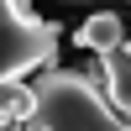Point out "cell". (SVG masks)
Wrapping results in <instances>:
<instances>
[{
	"label": "cell",
	"mask_w": 131,
	"mask_h": 131,
	"mask_svg": "<svg viewBox=\"0 0 131 131\" xmlns=\"http://www.w3.org/2000/svg\"><path fill=\"white\" fill-rule=\"evenodd\" d=\"M100 89H105V100L131 121V47H115L110 58H100Z\"/></svg>",
	"instance_id": "cell-4"
},
{
	"label": "cell",
	"mask_w": 131,
	"mask_h": 131,
	"mask_svg": "<svg viewBox=\"0 0 131 131\" xmlns=\"http://www.w3.org/2000/svg\"><path fill=\"white\" fill-rule=\"evenodd\" d=\"M31 121L26 131H131V121L105 100L100 63L94 68H47L31 84Z\"/></svg>",
	"instance_id": "cell-1"
},
{
	"label": "cell",
	"mask_w": 131,
	"mask_h": 131,
	"mask_svg": "<svg viewBox=\"0 0 131 131\" xmlns=\"http://www.w3.org/2000/svg\"><path fill=\"white\" fill-rule=\"evenodd\" d=\"M73 42H79L84 52H100V58H110L115 47H126V26L115 10H94L89 21H84L79 31H73Z\"/></svg>",
	"instance_id": "cell-3"
},
{
	"label": "cell",
	"mask_w": 131,
	"mask_h": 131,
	"mask_svg": "<svg viewBox=\"0 0 131 131\" xmlns=\"http://www.w3.org/2000/svg\"><path fill=\"white\" fill-rule=\"evenodd\" d=\"M63 31L42 21L21 0H0V84H26V73H47L58 63Z\"/></svg>",
	"instance_id": "cell-2"
},
{
	"label": "cell",
	"mask_w": 131,
	"mask_h": 131,
	"mask_svg": "<svg viewBox=\"0 0 131 131\" xmlns=\"http://www.w3.org/2000/svg\"><path fill=\"white\" fill-rule=\"evenodd\" d=\"M21 5H26V0H21Z\"/></svg>",
	"instance_id": "cell-6"
},
{
	"label": "cell",
	"mask_w": 131,
	"mask_h": 131,
	"mask_svg": "<svg viewBox=\"0 0 131 131\" xmlns=\"http://www.w3.org/2000/svg\"><path fill=\"white\" fill-rule=\"evenodd\" d=\"M126 47H131V31H126Z\"/></svg>",
	"instance_id": "cell-5"
}]
</instances>
